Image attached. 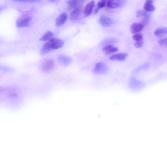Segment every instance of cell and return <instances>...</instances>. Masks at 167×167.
<instances>
[{
	"label": "cell",
	"mask_w": 167,
	"mask_h": 167,
	"mask_svg": "<svg viewBox=\"0 0 167 167\" xmlns=\"http://www.w3.org/2000/svg\"><path fill=\"white\" fill-rule=\"evenodd\" d=\"M103 1H105V2H106V3H107V2L109 1V0H103Z\"/></svg>",
	"instance_id": "cell-26"
},
{
	"label": "cell",
	"mask_w": 167,
	"mask_h": 167,
	"mask_svg": "<svg viewBox=\"0 0 167 167\" xmlns=\"http://www.w3.org/2000/svg\"><path fill=\"white\" fill-rule=\"evenodd\" d=\"M158 44L162 47H166L167 44V38L162 39L158 41Z\"/></svg>",
	"instance_id": "cell-23"
},
{
	"label": "cell",
	"mask_w": 167,
	"mask_h": 167,
	"mask_svg": "<svg viewBox=\"0 0 167 167\" xmlns=\"http://www.w3.org/2000/svg\"><path fill=\"white\" fill-rule=\"evenodd\" d=\"M167 33V30L166 28H160L155 30V35L158 37H163Z\"/></svg>",
	"instance_id": "cell-19"
},
{
	"label": "cell",
	"mask_w": 167,
	"mask_h": 167,
	"mask_svg": "<svg viewBox=\"0 0 167 167\" xmlns=\"http://www.w3.org/2000/svg\"><path fill=\"white\" fill-rule=\"evenodd\" d=\"M82 11V6H78L72 11L70 15V20L72 21L78 20L79 18Z\"/></svg>",
	"instance_id": "cell-4"
},
{
	"label": "cell",
	"mask_w": 167,
	"mask_h": 167,
	"mask_svg": "<svg viewBox=\"0 0 167 167\" xmlns=\"http://www.w3.org/2000/svg\"><path fill=\"white\" fill-rule=\"evenodd\" d=\"M136 17L141 19V23L145 27L149 24L150 16L148 12L144 10H139L136 13Z\"/></svg>",
	"instance_id": "cell-1"
},
{
	"label": "cell",
	"mask_w": 167,
	"mask_h": 167,
	"mask_svg": "<svg viewBox=\"0 0 167 167\" xmlns=\"http://www.w3.org/2000/svg\"><path fill=\"white\" fill-rule=\"evenodd\" d=\"M99 21L100 24L104 27H109L113 23V21L111 18L105 16L101 17Z\"/></svg>",
	"instance_id": "cell-11"
},
{
	"label": "cell",
	"mask_w": 167,
	"mask_h": 167,
	"mask_svg": "<svg viewBox=\"0 0 167 167\" xmlns=\"http://www.w3.org/2000/svg\"><path fill=\"white\" fill-rule=\"evenodd\" d=\"M52 50L50 42L48 41L43 45L41 51V54L42 55H46Z\"/></svg>",
	"instance_id": "cell-16"
},
{
	"label": "cell",
	"mask_w": 167,
	"mask_h": 167,
	"mask_svg": "<svg viewBox=\"0 0 167 167\" xmlns=\"http://www.w3.org/2000/svg\"><path fill=\"white\" fill-rule=\"evenodd\" d=\"M144 44L143 40L136 41L134 44V46L136 48H139L141 47Z\"/></svg>",
	"instance_id": "cell-24"
},
{
	"label": "cell",
	"mask_w": 167,
	"mask_h": 167,
	"mask_svg": "<svg viewBox=\"0 0 167 167\" xmlns=\"http://www.w3.org/2000/svg\"><path fill=\"white\" fill-rule=\"evenodd\" d=\"M107 67L104 63H98L95 66L93 72L95 74H102L107 72Z\"/></svg>",
	"instance_id": "cell-5"
},
{
	"label": "cell",
	"mask_w": 167,
	"mask_h": 167,
	"mask_svg": "<svg viewBox=\"0 0 167 167\" xmlns=\"http://www.w3.org/2000/svg\"><path fill=\"white\" fill-rule=\"evenodd\" d=\"M153 3L146 1L144 5V11L148 12H153L155 9V7L153 5Z\"/></svg>",
	"instance_id": "cell-17"
},
{
	"label": "cell",
	"mask_w": 167,
	"mask_h": 167,
	"mask_svg": "<svg viewBox=\"0 0 167 167\" xmlns=\"http://www.w3.org/2000/svg\"><path fill=\"white\" fill-rule=\"evenodd\" d=\"M107 3L103 0H101L97 4V5L95 8L94 13L97 14L102 8H103L106 5H107Z\"/></svg>",
	"instance_id": "cell-20"
},
{
	"label": "cell",
	"mask_w": 167,
	"mask_h": 167,
	"mask_svg": "<svg viewBox=\"0 0 167 167\" xmlns=\"http://www.w3.org/2000/svg\"><path fill=\"white\" fill-rule=\"evenodd\" d=\"M128 56L126 53H120L114 54L111 56L109 58V60L112 61H123Z\"/></svg>",
	"instance_id": "cell-12"
},
{
	"label": "cell",
	"mask_w": 167,
	"mask_h": 167,
	"mask_svg": "<svg viewBox=\"0 0 167 167\" xmlns=\"http://www.w3.org/2000/svg\"><path fill=\"white\" fill-rule=\"evenodd\" d=\"M51 44L52 50H56L62 48L64 44L63 40L53 38L49 41Z\"/></svg>",
	"instance_id": "cell-6"
},
{
	"label": "cell",
	"mask_w": 167,
	"mask_h": 167,
	"mask_svg": "<svg viewBox=\"0 0 167 167\" xmlns=\"http://www.w3.org/2000/svg\"><path fill=\"white\" fill-rule=\"evenodd\" d=\"M118 50V48L117 47L113 45H108L104 46L103 50L105 54L109 55L114 53L117 52Z\"/></svg>",
	"instance_id": "cell-13"
},
{
	"label": "cell",
	"mask_w": 167,
	"mask_h": 167,
	"mask_svg": "<svg viewBox=\"0 0 167 167\" xmlns=\"http://www.w3.org/2000/svg\"><path fill=\"white\" fill-rule=\"evenodd\" d=\"M125 3V0H109L107 6L109 8L113 9L122 7Z\"/></svg>",
	"instance_id": "cell-3"
},
{
	"label": "cell",
	"mask_w": 167,
	"mask_h": 167,
	"mask_svg": "<svg viewBox=\"0 0 167 167\" xmlns=\"http://www.w3.org/2000/svg\"><path fill=\"white\" fill-rule=\"evenodd\" d=\"M67 18V14L66 13H63L60 14L56 20V26L58 27L62 26L65 23Z\"/></svg>",
	"instance_id": "cell-10"
},
{
	"label": "cell",
	"mask_w": 167,
	"mask_h": 167,
	"mask_svg": "<svg viewBox=\"0 0 167 167\" xmlns=\"http://www.w3.org/2000/svg\"><path fill=\"white\" fill-rule=\"evenodd\" d=\"M132 38L134 40L136 41L143 39V36L142 34L138 33L133 35Z\"/></svg>",
	"instance_id": "cell-22"
},
{
	"label": "cell",
	"mask_w": 167,
	"mask_h": 167,
	"mask_svg": "<svg viewBox=\"0 0 167 167\" xmlns=\"http://www.w3.org/2000/svg\"><path fill=\"white\" fill-rule=\"evenodd\" d=\"M12 1L18 2L25 3H39L41 0H12Z\"/></svg>",
	"instance_id": "cell-21"
},
{
	"label": "cell",
	"mask_w": 167,
	"mask_h": 167,
	"mask_svg": "<svg viewBox=\"0 0 167 167\" xmlns=\"http://www.w3.org/2000/svg\"><path fill=\"white\" fill-rule=\"evenodd\" d=\"M54 36V34L52 32L48 31L43 36L40 40L43 42L48 41L53 38Z\"/></svg>",
	"instance_id": "cell-18"
},
{
	"label": "cell",
	"mask_w": 167,
	"mask_h": 167,
	"mask_svg": "<svg viewBox=\"0 0 167 167\" xmlns=\"http://www.w3.org/2000/svg\"><path fill=\"white\" fill-rule=\"evenodd\" d=\"M49 1L52 3H54L56 2L58 0H49Z\"/></svg>",
	"instance_id": "cell-25"
},
{
	"label": "cell",
	"mask_w": 167,
	"mask_h": 167,
	"mask_svg": "<svg viewBox=\"0 0 167 167\" xmlns=\"http://www.w3.org/2000/svg\"><path fill=\"white\" fill-rule=\"evenodd\" d=\"M54 61L51 59H48L45 60L42 64V70L43 72H49L54 69Z\"/></svg>",
	"instance_id": "cell-2"
},
{
	"label": "cell",
	"mask_w": 167,
	"mask_h": 167,
	"mask_svg": "<svg viewBox=\"0 0 167 167\" xmlns=\"http://www.w3.org/2000/svg\"><path fill=\"white\" fill-rule=\"evenodd\" d=\"M95 5V2L92 1L87 4L83 11V13L86 17H88L92 14Z\"/></svg>",
	"instance_id": "cell-15"
},
{
	"label": "cell",
	"mask_w": 167,
	"mask_h": 167,
	"mask_svg": "<svg viewBox=\"0 0 167 167\" xmlns=\"http://www.w3.org/2000/svg\"><path fill=\"white\" fill-rule=\"evenodd\" d=\"M59 63L61 65L64 66L69 65L72 62L71 58L66 56L59 55L58 57Z\"/></svg>",
	"instance_id": "cell-14"
},
{
	"label": "cell",
	"mask_w": 167,
	"mask_h": 167,
	"mask_svg": "<svg viewBox=\"0 0 167 167\" xmlns=\"http://www.w3.org/2000/svg\"><path fill=\"white\" fill-rule=\"evenodd\" d=\"M85 1L86 0H69L68 2V9L71 10L78 6H82Z\"/></svg>",
	"instance_id": "cell-8"
},
{
	"label": "cell",
	"mask_w": 167,
	"mask_h": 167,
	"mask_svg": "<svg viewBox=\"0 0 167 167\" xmlns=\"http://www.w3.org/2000/svg\"><path fill=\"white\" fill-rule=\"evenodd\" d=\"M145 27L141 22L134 23L131 26L130 31L133 34H137L142 31Z\"/></svg>",
	"instance_id": "cell-7"
},
{
	"label": "cell",
	"mask_w": 167,
	"mask_h": 167,
	"mask_svg": "<svg viewBox=\"0 0 167 167\" xmlns=\"http://www.w3.org/2000/svg\"><path fill=\"white\" fill-rule=\"evenodd\" d=\"M32 18L30 17H24L19 19L17 22V26L19 28L28 26L31 21Z\"/></svg>",
	"instance_id": "cell-9"
}]
</instances>
